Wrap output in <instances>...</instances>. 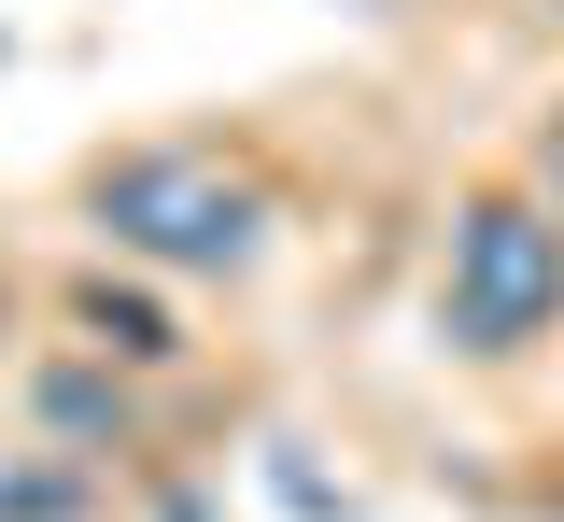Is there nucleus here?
Returning a JSON list of instances; mask_svg holds the SVG:
<instances>
[{
    "label": "nucleus",
    "mask_w": 564,
    "mask_h": 522,
    "mask_svg": "<svg viewBox=\"0 0 564 522\" xmlns=\"http://www.w3.org/2000/svg\"><path fill=\"white\" fill-rule=\"evenodd\" d=\"M99 226H113V254H155V269H240L269 198L226 155H128V170H99Z\"/></svg>",
    "instance_id": "1"
},
{
    "label": "nucleus",
    "mask_w": 564,
    "mask_h": 522,
    "mask_svg": "<svg viewBox=\"0 0 564 522\" xmlns=\"http://www.w3.org/2000/svg\"><path fill=\"white\" fill-rule=\"evenodd\" d=\"M70 509H85L70 466H14V480H0V522H70Z\"/></svg>",
    "instance_id": "4"
},
{
    "label": "nucleus",
    "mask_w": 564,
    "mask_h": 522,
    "mask_svg": "<svg viewBox=\"0 0 564 522\" xmlns=\"http://www.w3.org/2000/svg\"><path fill=\"white\" fill-rule=\"evenodd\" d=\"M43 424H57V438H128V395H113L99 368H57L43 381Z\"/></svg>",
    "instance_id": "3"
},
{
    "label": "nucleus",
    "mask_w": 564,
    "mask_h": 522,
    "mask_svg": "<svg viewBox=\"0 0 564 522\" xmlns=\"http://www.w3.org/2000/svg\"><path fill=\"white\" fill-rule=\"evenodd\" d=\"M536 184H551V198H564V113H551V142H536Z\"/></svg>",
    "instance_id": "6"
},
{
    "label": "nucleus",
    "mask_w": 564,
    "mask_h": 522,
    "mask_svg": "<svg viewBox=\"0 0 564 522\" xmlns=\"http://www.w3.org/2000/svg\"><path fill=\"white\" fill-rule=\"evenodd\" d=\"M85 325H99L113 354H170V325H155L141 297H113V283H85Z\"/></svg>",
    "instance_id": "5"
},
{
    "label": "nucleus",
    "mask_w": 564,
    "mask_h": 522,
    "mask_svg": "<svg viewBox=\"0 0 564 522\" xmlns=\"http://www.w3.org/2000/svg\"><path fill=\"white\" fill-rule=\"evenodd\" d=\"M437 311H452L466 354H522L564 311V226L536 198H466V226H452V297Z\"/></svg>",
    "instance_id": "2"
}]
</instances>
